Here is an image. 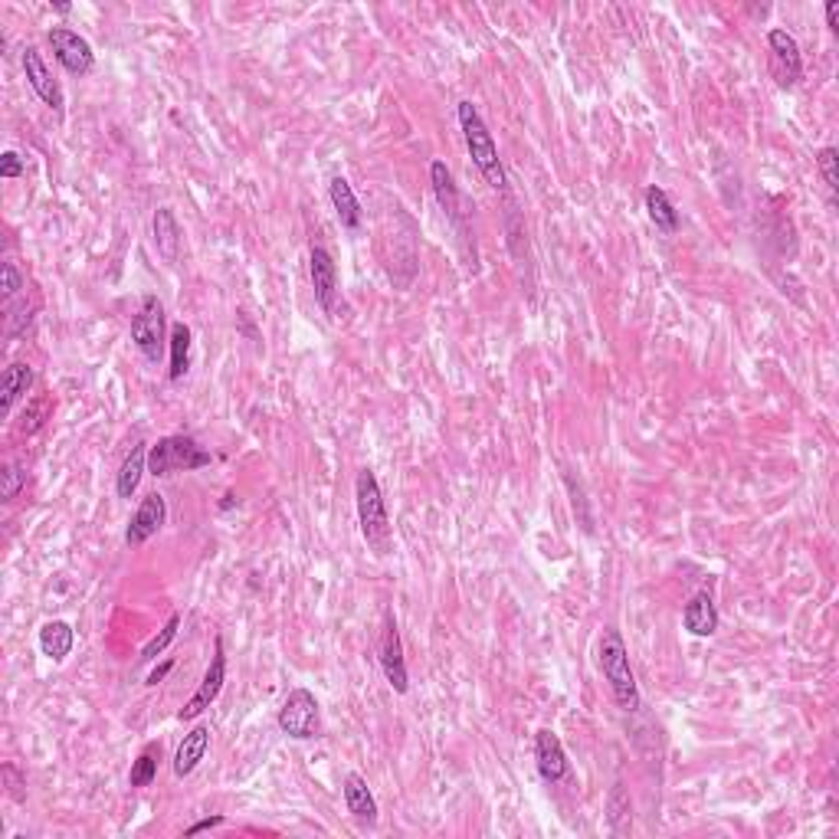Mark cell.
<instances>
[{"instance_id": "cell-1", "label": "cell", "mask_w": 839, "mask_h": 839, "mask_svg": "<svg viewBox=\"0 0 839 839\" xmlns=\"http://www.w3.org/2000/svg\"><path fill=\"white\" fill-rule=\"evenodd\" d=\"M354 502H358V525H361V538L377 558H387L394 551V531H391V518H387V502L381 492V482H377L374 469H361L358 479H354Z\"/></svg>"}, {"instance_id": "cell-2", "label": "cell", "mask_w": 839, "mask_h": 839, "mask_svg": "<svg viewBox=\"0 0 839 839\" xmlns=\"http://www.w3.org/2000/svg\"><path fill=\"white\" fill-rule=\"evenodd\" d=\"M597 663L613 692V702H617L623 712H640V685H636L633 666H630V649H626L620 630H613V626H607V630L600 633Z\"/></svg>"}, {"instance_id": "cell-3", "label": "cell", "mask_w": 839, "mask_h": 839, "mask_svg": "<svg viewBox=\"0 0 839 839\" xmlns=\"http://www.w3.org/2000/svg\"><path fill=\"white\" fill-rule=\"evenodd\" d=\"M456 115H459V128H463V138H466V148L472 155V164L479 168V174L486 177V184L492 191H505L508 187V177L502 168V158H499V148H495V138L482 122L479 109L472 102H459L456 105Z\"/></svg>"}, {"instance_id": "cell-4", "label": "cell", "mask_w": 839, "mask_h": 839, "mask_svg": "<svg viewBox=\"0 0 839 839\" xmlns=\"http://www.w3.org/2000/svg\"><path fill=\"white\" fill-rule=\"evenodd\" d=\"M214 463V453L200 446L194 436L174 433V436H161L155 446H148V472L155 479H168L177 476V472H194Z\"/></svg>"}, {"instance_id": "cell-5", "label": "cell", "mask_w": 839, "mask_h": 839, "mask_svg": "<svg viewBox=\"0 0 839 839\" xmlns=\"http://www.w3.org/2000/svg\"><path fill=\"white\" fill-rule=\"evenodd\" d=\"M279 731L295 741L322 738V705L309 689H292L279 708Z\"/></svg>"}, {"instance_id": "cell-6", "label": "cell", "mask_w": 839, "mask_h": 839, "mask_svg": "<svg viewBox=\"0 0 839 839\" xmlns=\"http://www.w3.org/2000/svg\"><path fill=\"white\" fill-rule=\"evenodd\" d=\"M164 338H168V328H164V305L158 295H145L132 318V345L141 351L145 361L158 364L164 354Z\"/></svg>"}, {"instance_id": "cell-7", "label": "cell", "mask_w": 839, "mask_h": 839, "mask_svg": "<svg viewBox=\"0 0 839 839\" xmlns=\"http://www.w3.org/2000/svg\"><path fill=\"white\" fill-rule=\"evenodd\" d=\"M46 40L53 46L56 63L73 76H89L96 69V53H92V43L86 37H79L76 30L69 27H53L46 33Z\"/></svg>"}, {"instance_id": "cell-8", "label": "cell", "mask_w": 839, "mask_h": 839, "mask_svg": "<svg viewBox=\"0 0 839 839\" xmlns=\"http://www.w3.org/2000/svg\"><path fill=\"white\" fill-rule=\"evenodd\" d=\"M223 682H227V653H223V640L217 636V643H214V659H210V666H207V672H204V682L197 685L194 699L187 702V705L181 708V712H177V718H181V722H194V718L204 715L207 708L217 702Z\"/></svg>"}, {"instance_id": "cell-9", "label": "cell", "mask_w": 839, "mask_h": 839, "mask_svg": "<svg viewBox=\"0 0 839 839\" xmlns=\"http://www.w3.org/2000/svg\"><path fill=\"white\" fill-rule=\"evenodd\" d=\"M381 669H384L387 685H391V689H394L397 695H407V692H410V676H407V663H404V643H400V630H397V620H394L391 610L384 613Z\"/></svg>"}, {"instance_id": "cell-10", "label": "cell", "mask_w": 839, "mask_h": 839, "mask_svg": "<svg viewBox=\"0 0 839 839\" xmlns=\"http://www.w3.org/2000/svg\"><path fill=\"white\" fill-rule=\"evenodd\" d=\"M767 50H771L777 82H781L784 89H794L803 79V56H800V43L794 40V33L774 27L767 33Z\"/></svg>"}, {"instance_id": "cell-11", "label": "cell", "mask_w": 839, "mask_h": 839, "mask_svg": "<svg viewBox=\"0 0 839 839\" xmlns=\"http://www.w3.org/2000/svg\"><path fill=\"white\" fill-rule=\"evenodd\" d=\"M164 522H168V502H164L161 492H148L145 499H141V505L135 508L132 522H128V528H125V545L141 548L145 541H151L158 535V531L164 528Z\"/></svg>"}, {"instance_id": "cell-12", "label": "cell", "mask_w": 839, "mask_h": 839, "mask_svg": "<svg viewBox=\"0 0 839 839\" xmlns=\"http://www.w3.org/2000/svg\"><path fill=\"white\" fill-rule=\"evenodd\" d=\"M309 276L315 289V302L325 315L335 318V302H338V266L335 256L325 246H312L309 253Z\"/></svg>"}, {"instance_id": "cell-13", "label": "cell", "mask_w": 839, "mask_h": 839, "mask_svg": "<svg viewBox=\"0 0 839 839\" xmlns=\"http://www.w3.org/2000/svg\"><path fill=\"white\" fill-rule=\"evenodd\" d=\"M535 764H538V774L545 784H561L571 777V761H567V751L561 738L554 735L551 728H541L535 735Z\"/></svg>"}, {"instance_id": "cell-14", "label": "cell", "mask_w": 839, "mask_h": 839, "mask_svg": "<svg viewBox=\"0 0 839 839\" xmlns=\"http://www.w3.org/2000/svg\"><path fill=\"white\" fill-rule=\"evenodd\" d=\"M23 73H27L30 89L43 99V105H50L53 112H63V109H66L63 86H59L50 69H46V63H43V56H40L37 46H27V50H23Z\"/></svg>"}, {"instance_id": "cell-15", "label": "cell", "mask_w": 839, "mask_h": 839, "mask_svg": "<svg viewBox=\"0 0 839 839\" xmlns=\"http://www.w3.org/2000/svg\"><path fill=\"white\" fill-rule=\"evenodd\" d=\"M430 184H433V194H436V204L443 207V214L449 217V223L466 236L463 227V197H459V187L453 181V171L446 168V161H433L430 164Z\"/></svg>"}, {"instance_id": "cell-16", "label": "cell", "mask_w": 839, "mask_h": 839, "mask_svg": "<svg viewBox=\"0 0 839 839\" xmlns=\"http://www.w3.org/2000/svg\"><path fill=\"white\" fill-rule=\"evenodd\" d=\"M718 607L712 600V590H699V594L689 597V604L682 610V626L692 636H715L718 633Z\"/></svg>"}, {"instance_id": "cell-17", "label": "cell", "mask_w": 839, "mask_h": 839, "mask_svg": "<svg viewBox=\"0 0 839 839\" xmlns=\"http://www.w3.org/2000/svg\"><path fill=\"white\" fill-rule=\"evenodd\" d=\"M207 748H210V728L207 725H197L184 735V741L177 744V754H174V777H191L197 771V764L207 758Z\"/></svg>"}, {"instance_id": "cell-18", "label": "cell", "mask_w": 839, "mask_h": 839, "mask_svg": "<svg viewBox=\"0 0 839 839\" xmlns=\"http://www.w3.org/2000/svg\"><path fill=\"white\" fill-rule=\"evenodd\" d=\"M345 807H348V813L358 823H364V826L377 823V800H374L371 787H368V781H364L361 774H348L345 777Z\"/></svg>"}, {"instance_id": "cell-19", "label": "cell", "mask_w": 839, "mask_h": 839, "mask_svg": "<svg viewBox=\"0 0 839 839\" xmlns=\"http://www.w3.org/2000/svg\"><path fill=\"white\" fill-rule=\"evenodd\" d=\"M328 197H332V207H335V217H338L341 227H345L348 233H358L364 214H361L358 197H354L351 184L345 181V177H332V184H328Z\"/></svg>"}, {"instance_id": "cell-20", "label": "cell", "mask_w": 839, "mask_h": 839, "mask_svg": "<svg viewBox=\"0 0 839 839\" xmlns=\"http://www.w3.org/2000/svg\"><path fill=\"white\" fill-rule=\"evenodd\" d=\"M643 204H646V217L653 220V227L659 233H666V236L679 233V210L672 207V200H669V194L663 191V187L649 184L646 194H643Z\"/></svg>"}, {"instance_id": "cell-21", "label": "cell", "mask_w": 839, "mask_h": 839, "mask_svg": "<svg viewBox=\"0 0 839 839\" xmlns=\"http://www.w3.org/2000/svg\"><path fill=\"white\" fill-rule=\"evenodd\" d=\"M76 633L66 620H50L40 626V653L53 663H63V659L73 653Z\"/></svg>"}, {"instance_id": "cell-22", "label": "cell", "mask_w": 839, "mask_h": 839, "mask_svg": "<svg viewBox=\"0 0 839 839\" xmlns=\"http://www.w3.org/2000/svg\"><path fill=\"white\" fill-rule=\"evenodd\" d=\"M148 472V446L145 443H135L132 453L125 456L122 469H118V479H115V492L118 499H132L141 486V476Z\"/></svg>"}, {"instance_id": "cell-23", "label": "cell", "mask_w": 839, "mask_h": 839, "mask_svg": "<svg viewBox=\"0 0 839 839\" xmlns=\"http://www.w3.org/2000/svg\"><path fill=\"white\" fill-rule=\"evenodd\" d=\"M30 384H33V368L30 364H10V368L4 371V377H0V413L4 417H10V410H14V404L30 391Z\"/></svg>"}, {"instance_id": "cell-24", "label": "cell", "mask_w": 839, "mask_h": 839, "mask_svg": "<svg viewBox=\"0 0 839 839\" xmlns=\"http://www.w3.org/2000/svg\"><path fill=\"white\" fill-rule=\"evenodd\" d=\"M168 345H171V368H168V377H171V384H177V381H184L187 371H191V345H194L191 328H187L184 322H174V325H171V335H168Z\"/></svg>"}, {"instance_id": "cell-25", "label": "cell", "mask_w": 839, "mask_h": 839, "mask_svg": "<svg viewBox=\"0 0 839 839\" xmlns=\"http://www.w3.org/2000/svg\"><path fill=\"white\" fill-rule=\"evenodd\" d=\"M155 243H158V253L168 263H177V256H181V227H177V217L171 207L155 210Z\"/></svg>"}, {"instance_id": "cell-26", "label": "cell", "mask_w": 839, "mask_h": 839, "mask_svg": "<svg viewBox=\"0 0 839 839\" xmlns=\"http://www.w3.org/2000/svg\"><path fill=\"white\" fill-rule=\"evenodd\" d=\"M158 764H161V744H145V751L138 754L132 771H128V784H132L135 790L151 787L158 777Z\"/></svg>"}, {"instance_id": "cell-27", "label": "cell", "mask_w": 839, "mask_h": 839, "mask_svg": "<svg viewBox=\"0 0 839 839\" xmlns=\"http://www.w3.org/2000/svg\"><path fill=\"white\" fill-rule=\"evenodd\" d=\"M630 820H633V807H630V797H626L623 784H613L610 797H607V823L613 833H626L630 830Z\"/></svg>"}, {"instance_id": "cell-28", "label": "cell", "mask_w": 839, "mask_h": 839, "mask_svg": "<svg viewBox=\"0 0 839 839\" xmlns=\"http://www.w3.org/2000/svg\"><path fill=\"white\" fill-rule=\"evenodd\" d=\"M177 626H181V613H171L168 617V623L161 626V633L155 636V640H151L145 649H141V659H145V663H151V659H158L164 649H168L171 643H174V636H177Z\"/></svg>"}, {"instance_id": "cell-29", "label": "cell", "mask_w": 839, "mask_h": 839, "mask_svg": "<svg viewBox=\"0 0 839 839\" xmlns=\"http://www.w3.org/2000/svg\"><path fill=\"white\" fill-rule=\"evenodd\" d=\"M23 482H27V472H23V466L7 463L4 472H0V495H4V502L17 499L20 489H23Z\"/></svg>"}, {"instance_id": "cell-30", "label": "cell", "mask_w": 839, "mask_h": 839, "mask_svg": "<svg viewBox=\"0 0 839 839\" xmlns=\"http://www.w3.org/2000/svg\"><path fill=\"white\" fill-rule=\"evenodd\" d=\"M836 164H839V151L836 148H820V155H817V168H820V174H823V181H826V187H830V194H836L839 191V174H836Z\"/></svg>"}, {"instance_id": "cell-31", "label": "cell", "mask_w": 839, "mask_h": 839, "mask_svg": "<svg viewBox=\"0 0 839 839\" xmlns=\"http://www.w3.org/2000/svg\"><path fill=\"white\" fill-rule=\"evenodd\" d=\"M50 407H53V404H50V400H46V397L33 400V404L27 407V413H23V427H20V430L27 433V436H30V433H37V430L43 427V423H46V413H50Z\"/></svg>"}, {"instance_id": "cell-32", "label": "cell", "mask_w": 839, "mask_h": 839, "mask_svg": "<svg viewBox=\"0 0 839 839\" xmlns=\"http://www.w3.org/2000/svg\"><path fill=\"white\" fill-rule=\"evenodd\" d=\"M20 174H23L20 155L17 151H4V155H0V177H4V181H14V177H20Z\"/></svg>"}, {"instance_id": "cell-33", "label": "cell", "mask_w": 839, "mask_h": 839, "mask_svg": "<svg viewBox=\"0 0 839 839\" xmlns=\"http://www.w3.org/2000/svg\"><path fill=\"white\" fill-rule=\"evenodd\" d=\"M0 289H4V299H14V295L23 289V276L17 273L14 263H4V282H0Z\"/></svg>"}, {"instance_id": "cell-34", "label": "cell", "mask_w": 839, "mask_h": 839, "mask_svg": "<svg viewBox=\"0 0 839 839\" xmlns=\"http://www.w3.org/2000/svg\"><path fill=\"white\" fill-rule=\"evenodd\" d=\"M214 826H223V817L217 813V817H204V820H197V823H191L184 830V836H197V833H204V830H214Z\"/></svg>"}, {"instance_id": "cell-35", "label": "cell", "mask_w": 839, "mask_h": 839, "mask_svg": "<svg viewBox=\"0 0 839 839\" xmlns=\"http://www.w3.org/2000/svg\"><path fill=\"white\" fill-rule=\"evenodd\" d=\"M4 777L10 781V797H14V800H23V790H20V784H17V771H14V764H4Z\"/></svg>"}, {"instance_id": "cell-36", "label": "cell", "mask_w": 839, "mask_h": 839, "mask_svg": "<svg viewBox=\"0 0 839 839\" xmlns=\"http://www.w3.org/2000/svg\"><path fill=\"white\" fill-rule=\"evenodd\" d=\"M826 27H830L833 33L839 30V4H836V0L826 4Z\"/></svg>"}, {"instance_id": "cell-37", "label": "cell", "mask_w": 839, "mask_h": 839, "mask_svg": "<svg viewBox=\"0 0 839 839\" xmlns=\"http://www.w3.org/2000/svg\"><path fill=\"white\" fill-rule=\"evenodd\" d=\"M171 666H174V663H171V659H168V663H161L158 669H151V676H148V685H158V682H161V679H164V676H168V672H171Z\"/></svg>"}, {"instance_id": "cell-38", "label": "cell", "mask_w": 839, "mask_h": 839, "mask_svg": "<svg viewBox=\"0 0 839 839\" xmlns=\"http://www.w3.org/2000/svg\"><path fill=\"white\" fill-rule=\"evenodd\" d=\"M233 505H240V499H236V492H227V495H223V502H220V512H230Z\"/></svg>"}]
</instances>
